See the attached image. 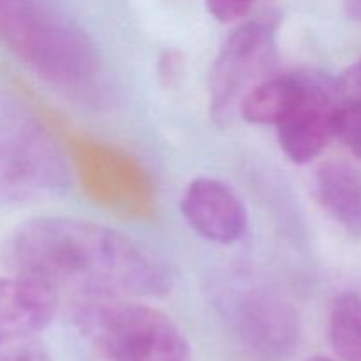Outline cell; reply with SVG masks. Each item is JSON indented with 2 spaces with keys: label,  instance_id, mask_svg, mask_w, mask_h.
<instances>
[{
  "label": "cell",
  "instance_id": "1",
  "mask_svg": "<svg viewBox=\"0 0 361 361\" xmlns=\"http://www.w3.org/2000/svg\"><path fill=\"white\" fill-rule=\"evenodd\" d=\"M0 254L13 274L85 295L166 296L173 289L164 257L126 233L81 219H30L6 236Z\"/></svg>",
  "mask_w": 361,
  "mask_h": 361
},
{
  "label": "cell",
  "instance_id": "2",
  "mask_svg": "<svg viewBox=\"0 0 361 361\" xmlns=\"http://www.w3.org/2000/svg\"><path fill=\"white\" fill-rule=\"evenodd\" d=\"M0 44L56 88H81L101 71L90 35L49 0H0Z\"/></svg>",
  "mask_w": 361,
  "mask_h": 361
},
{
  "label": "cell",
  "instance_id": "3",
  "mask_svg": "<svg viewBox=\"0 0 361 361\" xmlns=\"http://www.w3.org/2000/svg\"><path fill=\"white\" fill-rule=\"evenodd\" d=\"M71 185L63 150L16 97L0 94V207L59 196Z\"/></svg>",
  "mask_w": 361,
  "mask_h": 361
},
{
  "label": "cell",
  "instance_id": "4",
  "mask_svg": "<svg viewBox=\"0 0 361 361\" xmlns=\"http://www.w3.org/2000/svg\"><path fill=\"white\" fill-rule=\"evenodd\" d=\"M76 323L109 361H189V342L166 314L118 295H85Z\"/></svg>",
  "mask_w": 361,
  "mask_h": 361
},
{
  "label": "cell",
  "instance_id": "5",
  "mask_svg": "<svg viewBox=\"0 0 361 361\" xmlns=\"http://www.w3.org/2000/svg\"><path fill=\"white\" fill-rule=\"evenodd\" d=\"M277 66L274 28L261 21L235 28L215 59L208 83L210 113L217 123H229L243 99L270 78Z\"/></svg>",
  "mask_w": 361,
  "mask_h": 361
},
{
  "label": "cell",
  "instance_id": "6",
  "mask_svg": "<svg viewBox=\"0 0 361 361\" xmlns=\"http://www.w3.org/2000/svg\"><path fill=\"white\" fill-rule=\"evenodd\" d=\"M342 104L338 80L319 71H303L298 97L275 126L286 157L296 164H309L319 157L335 137Z\"/></svg>",
  "mask_w": 361,
  "mask_h": 361
},
{
  "label": "cell",
  "instance_id": "7",
  "mask_svg": "<svg viewBox=\"0 0 361 361\" xmlns=\"http://www.w3.org/2000/svg\"><path fill=\"white\" fill-rule=\"evenodd\" d=\"M229 324L243 348L261 361H286L300 341L298 314L267 289H245L228 307Z\"/></svg>",
  "mask_w": 361,
  "mask_h": 361
},
{
  "label": "cell",
  "instance_id": "8",
  "mask_svg": "<svg viewBox=\"0 0 361 361\" xmlns=\"http://www.w3.org/2000/svg\"><path fill=\"white\" fill-rule=\"evenodd\" d=\"M180 210L197 235L219 245L238 242L249 224L247 208L238 194L210 176L194 178L187 185Z\"/></svg>",
  "mask_w": 361,
  "mask_h": 361
},
{
  "label": "cell",
  "instance_id": "9",
  "mask_svg": "<svg viewBox=\"0 0 361 361\" xmlns=\"http://www.w3.org/2000/svg\"><path fill=\"white\" fill-rule=\"evenodd\" d=\"M55 286L13 274L0 277V342L35 337L55 317Z\"/></svg>",
  "mask_w": 361,
  "mask_h": 361
},
{
  "label": "cell",
  "instance_id": "10",
  "mask_svg": "<svg viewBox=\"0 0 361 361\" xmlns=\"http://www.w3.org/2000/svg\"><path fill=\"white\" fill-rule=\"evenodd\" d=\"M314 194L345 233L361 238V168L342 161L326 162L314 175Z\"/></svg>",
  "mask_w": 361,
  "mask_h": 361
},
{
  "label": "cell",
  "instance_id": "11",
  "mask_svg": "<svg viewBox=\"0 0 361 361\" xmlns=\"http://www.w3.org/2000/svg\"><path fill=\"white\" fill-rule=\"evenodd\" d=\"M303 85V71L286 76L268 78L249 92L240 106V115L249 123L277 126L288 113Z\"/></svg>",
  "mask_w": 361,
  "mask_h": 361
},
{
  "label": "cell",
  "instance_id": "12",
  "mask_svg": "<svg viewBox=\"0 0 361 361\" xmlns=\"http://www.w3.org/2000/svg\"><path fill=\"white\" fill-rule=\"evenodd\" d=\"M330 342L344 361H361V296L345 293L335 300L328 324Z\"/></svg>",
  "mask_w": 361,
  "mask_h": 361
},
{
  "label": "cell",
  "instance_id": "13",
  "mask_svg": "<svg viewBox=\"0 0 361 361\" xmlns=\"http://www.w3.org/2000/svg\"><path fill=\"white\" fill-rule=\"evenodd\" d=\"M335 137L361 161V102H344L337 116Z\"/></svg>",
  "mask_w": 361,
  "mask_h": 361
},
{
  "label": "cell",
  "instance_id": "14",
  "mask_svg": "<svg viewBox=\"0 0 361 361\" xmlns=\"http://www.w3.org/2000/svg\"><path fill=\"white\" fill-rule=\"evenodd\" d=\"M0 361H51L48 349L35 337L0 342Z\"/></svg>",
  "mask_w": 361,
  "mask_h": 361
},
{
  "label": "cell",
  "instance_id": "15",
  "mask_svg": "<svg viewBox=\"0 0 361 361\" xmlns=\"http://www.w3.org/2000/svg\"><path fill=\"white\" fill-rule=\"evenodd\" d=\"M254 0H207V9L221 23H231L249 13Z\"/></svg>",
  "mask_w": 361,
  "mask_h": 361
},
{
  "label": "cell",
  "instance_id": "16",
  "mask_svg": "<svg viewBox=\"0 0 361 361\" xmlns=\"http://www.w3.org/2000/svg\"><path fill=\"white\" fill-rule=\"evenodd\" d=\"M338 88L344 102H361V59L338 78Z\"/></svg>",
  "mask_w": 361,
  "mask_h": 361
},
{
  "label": "cell",
  "instance_id": "17",
  "mask_svg": "<svg viewBox=\"0 0 361 361\" xmlns=\"http://www.w3.org/2000/svg\"><path fill=\"white\" fill-rule=\"evenodd\" d=\"M345 11L353 20L361 23V0H345Z\"/></svg>",
  "mask_w": 361,
  "mask_h": 361
},
{
  "label": "cell",
  "instance_id": "18",
  "mask_svg": "<svg viewBox=\"0 0 361 361\" xmlns=\"http://www.w3.org/2000/svg\"><path fill=\"white\" fill-rule=\"evenodd\" d=\"M307 361H331V360L324 358V356H314V358H310V360H307Z\"/></svg>",
  "mask_w": 361,
  "mask_h": 361
}]
</instances>
